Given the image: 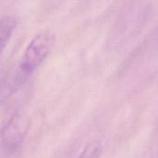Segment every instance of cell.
Returning a JSON list of instances; mask_svg holds the SVG:
<instances>
[{
	"label": "cell",
	"instance_id": "obj_3",
	"mask_svg": "<svg viewBox=\"0 0 158 158\" xmlns=\"http://www.w3.org/2000/svg\"><path fill=\"white\" fill-rule=\"evenodd\" d=\"M17 19L14 16H5L1 19L0 22V37H1V49L5 50L11 36L17 27Z\"/></svg>",
	"mask_w": 158,
	"mask_h": 158
},
{
	"label": "cell",
	"instance_id": "obj_2",
	"mask_svg": "<svg viewBox=\"0 0 158 158\" xmlns=\"http://www.w3.org/2000/svg\"><path fill=\"white\" fill-rule=\"evenodd\" d=\"M28 131V120L20 114H14L1 131L2 147L6 154L13 155L21 147Z\"/></svg>",
	"mask_w": 158,
	"mask_h": 158
},
{
	"label": "cell",
	"instance_id": "obj_4",
	"mask_svg": "<svg viewBox=\"0 0 158 158\" xmlns=\"http://www.w3.org/2000/svg\"><path fill=\"white\" fill-rule=\"evenodd\" d=\"M102 152H103L102 144L97 141H94L89 143L84 147L79 158H100Z\"/></svg>",
	"mask_w": 158,
	"mask_h": 158
},
{
	"label": "cell",
	"instance_id": "obj_1",
	"mask_svg": "<svg viewBox=\"0 0 158 158\" xmlns=\"http://www.w3.org/2000/svg\"><path fill=\"white\" fill-rule=\"evenodd\" d=\"M54 44V35L49 31L39 32L31 40L24 50L18 67L2 83V103L19 90L39 67H41L50 55Z\"/></svg>",
	"mask_w": 158,
	"mask_h": 158
}]
</instances>
